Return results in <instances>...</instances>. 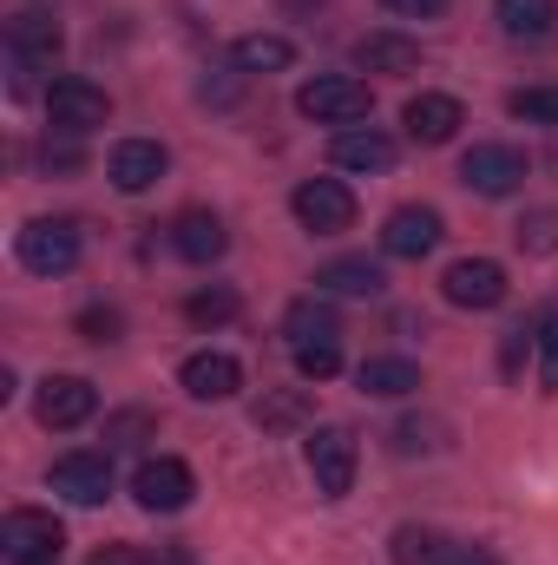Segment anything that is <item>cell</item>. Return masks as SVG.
Wrapping results in <instances>:
<instances>
[{"label":"cell","instance_id":"6da1fadb","mask_svg":"<svg viewBox=\"0 0 558 565\" xmlns=\"http://www.w3.org/2000/svg\"><path fill=\"white\" fill-rule=\"evenodd\" d=\"M296 113L315 119V126L348 132V126H362V119L375 113V93H368V79H355V73H322V79L296 86Z\"/></svg>","mask_w":558,"mask_h":565},{"label":"cell","instance_id":"7a4b0ae2","mask_svg":"<svg viewBox=\"0 0 558 565\" xmlns=\"http://www.w3.org/2000/svg\"><path fill=\"white\" fill-rule=\"evenodd\" d=\"M13 257H20V270H33V277H66V270H79L86 237H79L73 217H33V224L13 237Z\"/></svg>","mask_w":558,"mask_h":565},{"label":"cell","instance_id":"3957f363","mask_svg":"<svg viewBox=\"0 0 558 565\" xmlns=\"http://www.w3.org/2000/svg\"><path fill=\"white\" fill-rule=\"evenodd\" d=\"M302 460H309V480H315V493L322 500H348V487H355V460H362V447H355V434L348 427H309V440H302Z\"/></svg>","mask_w":558,"mask_h":565},{"label":"cell","instance_id":"277c9868","mask_svg":"<svg viewBox=\"0 0 558 565\" xmlns=\"http://www.w3.org/2000/svg\"><path fill=\"white\" fill-rule=\"evenodd\" d=\"M289 211H296V224L309 237H342L355 224V191L342 178H302L296 198H289Z\"/></svg>","mask_w":558,"mask_h":565},{"label":"cell","instance_id":"5b68a950","mask_svg":"<svg viewBox=\"0 0 558 565\" xmlns=\"http://www.w3.org/2000/svg\"><path fill=\"white\" fill-rule=\"evenodd\" d=\"M46 119H53V132H93V126H106L112 119V93L106 86H93V79H79V73H66V79H53L46 86Z\"/></svg>","mask_w":558,"mask_h":565},{"label":"cell","instance_id":"8992f818","mask_svg":"<svg viewBox=\"0 0 558 565\" xmlns=\"http://www.w3.org/2000/svg\"><path fill=\"white\" fill-rule=\"evenodd\" d=\"M132 500H139L144 513H184L197 500V473L178 454H151V460H139V473H132Z\"/></svg>","mask_w":558,"mask_h":565},{"label":"cell","instance_id":"52a82bcc","mask_svg":"<svg viewBox=\"0 0 558 565\" xmlns=\"http://www.w3.org/2000/svg\"><path fill=\"white\" fill-rule=\"evenodd\" d=\"M388 553H395V565H500L493 546L447 540V533H433V526H395Z\"/></svg>","mask_w":558,"mask_h":565},{"label":"cell","instance_id":"ba28073f","mask_svg":"<svg viewBox=\"0 0 558 565\" xmlns=\"http://www.w3.org/2000/svg\"><path fill=\"white\" fill-rule=\"evenodd\" d=\"M460 184L480 191V198H513V191L526 184V151H519V145H500V139L473 145V151L460 158Z\"/></svg>","mask_w":558,"mask_h":565},{"label":"cell","instance_id":"9c48e42d","mask_svg":"<svg viewBox=\"0 0 558 565\" xmlns=\"http://www.w3.org/2000/svg\"><path fill=\"white\" fill-rule=\"evenodd\" d=\"M46 487L73 507H106L112 493V454H60L46 467Z\"/></svg>","mask_w":558,"mask_h":565},{"label":"cell","instance_id":"30bf717a","mask_svg":"<svg viewBox=\"0 0 558 565\" xmlns=\"http://www.w3.org/2000/svg\"><path fill=\"white\" fill-rule=\"evenodd\" d=\"M33 415H40V427H86L93 415H99V388L86 382V375H46L40 382V395H33Z\"/></svg>","mask_w":558,"mask_h":565},{"label":"cell","instance_id":"8fae6325","mask_svg":"<svg viewBox=\"0 0 558 565\" xmlns=\"http://www.w3.org/2000/svg\"><path fill=\"white\" fill-rule=\"evenodd\" d=\"M440 296H447L453 309H500V302H506V270H500L493 257H460V264H447Z\"/></svg>","mask_w":558,"mask_h":565},{"label":"cell","instance_id":"7c38bea8","mask_svg":"<svg viewBox=\"0 0 558 565\" xmlns=\"http://www.w3.org/2000/svg\"><path fill=\"white\" fill-rule=\"evenodd\" d=\"M178 382H184L191 402H237L244 395V362L224 355V349H197V355H184Z\"/></svg>","mask_w":558,"mask_h":565},{"label":"cell","instance_id":"4fadbf2b","mask_svg":"<svg viewBox=\"0 0 558 565\" xmlns=\"http://www.w3.org/2000/svg\"><path fill=\"white\" fill-rule=\"evenodd\" d=\"M440 211L433 204H401V211H388V224H382V250L388 257H401V264H420L433 244H440Z\"/></svg>","mask_w":558,"mask_h":565},{"label":"cell","instance_id":"5bb4252c","mask_svg":"<svg viewBox=\"0 0 558 565\" xmlns=\"http://www.w3.org/2000/svg\"><path fill=\"white\" fill-rule=\"evenodd\" d=\"M60 46H66V33H60V20H53V13L20 7V13L7 20V60H20V66H53V60H60Z\"/></svg>","mask_w":558,"mask_h":565},{"label":"cell","instance_id":"9a60e30c","mask_svg":"<svg viewBox=\"0 0 558 565\" xmlns=\"http://www.w3.org/2000/svg\"><path fill=\"white\" fill-rule=\"evenodd\" d=\"M329 164H335V171L382 178V171H395V139H388L382 126H348V132L329 139Z\"/></svg>","mask_w":558,"mask_h":565},{"label":"cell","instance_id":"2e32d148","mask_svg":"<svg viewBox=\"0 0 558 565\" xmlns=\"http://www.w3.org/2000/svg\"><path fill=\"white\" fill-rule=\"evenodd\" d=\"M171 250H178L184 264L211 270V264L230 250V231H224L217 211H178V217H171Z\"/></svg>","mask_w":558,"mask_h":565},{"label":"cell","instance_id":"e0dca14e","mask_svg":"<svg viewBox=\"0 0 558 565\" xmlns=\"http://www.w3.org/2000/svg\"><path fill=\"white\" fill-rule=\"evenodd\" d=\"M66 546V526L53 513H33V507H13L0 520V553L7 559H40V553H60Z\"/></svg>","mask_w":558,"mask_h":565},{"label":"cell","instance_id":"ac0fdd59","mask_svg":"<svg viewBox=\"0 0 558 565\" xmlns=\"http://www.w3.org/2000/svg\"><path fill=\"white\" fill-rule=\"evenodd\" d=\"M164 171H171V151H164L158 139H119L112 145V158H106V178H112L119 191H132V198L151 191Z\"/></svg>","mask_w":558,"mask_h":565},{"label":"cell","instance_id":"d6986e66","mask_svg":"<svg viewBox=\"0 0 558 565\" xmlns=\"http://www.w3.org/2000/svg\"><path fill=\"white\" fill-rule=\"evenodd\" d=\"M401 126H408L415 145H447L460 126H466V106H460L453 93H415L408 113H401Z\"/></svg>","mask_w":558,"mask_h":565},{"label":"cell","instance_id":"ffe728a7","mask_svg":"<svg viewBox=\"0 0 558 565\" xmlns=\"http://www.w3.org/2000/svg\"><path fill=\"white\" fill-rule=\"evenodd\" d=\"M282 335H289V349H309V342H342V316H335V296H296L289 309H282Z\"/></svg>","mask_w":558,"mask_h":565},{"label":"cell","instance_id":"44dd1931","mask_svg":"<svg viewBox=\"0 0 558 565\" xmlns=\"http://www.w3.org/2000/svg\"><path fill=\"white\" fill-rule=\"evenodd\" d=\"M355 388L375 395V402H408V395H420V369L408 355H368L355 369Z\"/></svg>","mask_w":558,"mask_h":565},{"label":"cell","instance_id":"7402d4cb","mask_svg":"<svg viewBox=\"0 0 558 565\" xmlns=\"http://www.w3.org/2000/svg\"><path fill=\"white\" fill-rule=\"evenodd\" d=\"M315 289L322 296H348V302H375L388 277H382V264H368V257H335V264H322L315 270Z\"/></svg>","mask_w":558,"mask_h":565},{"label":"cell","instance_id":"603a6c76","mask_svg":"<svg viewBox=\"0 0 558 565\" xmlns=\"http://www.w3.org/2000/svg\"><path fill=\"white\" fill-rule=\"evenodd\" d=\"M493 20H500L506 40L539 46V40H552L558 33V0H493Z\"/></svg>","mask_w":558,"mask_h":565},{"label":"cell","instance_id":"cb8c5ba5","mask_svg":"<svg viewBox=\"0 0 558 565\" xmlns=\"http://www.w3.org/2000/svg\"><path fill=\"white\" fill-rule=\"evenodd\" d=\"M355 66L362 73H415L420 66V40H408V33H362L355 40Z\"/></svg>","mask_w":558,"mask_h":565},{"label":"cell","instance_id":"d4e9b609","mask_svg":"<svg viewBox=\"0 0 558 565\" xmlns=\"http://www.w3.org/2000/svg\"><path fill=\"white\" fill-rule=\"evenodd\" d=\"M230 66H237L244 79H257V73H289V66H296V46H289L282 33H244V40L230 46Z\"/></svg>","mask_w":558,"mask_h":565},{"label":"cell","instance_id":"484cf974","mask_svg":"<svg viewBox=\"0 0 558 565\" xmlns=\"http://www.w3.org/2000/svg\"><path fill=\"white\" fill-rule=\"evenodd\" d=\"M244 302H237V289L230 282H211V289H197V296H184V316L197 322V329H217V322H230Z\"/></svg>","mask_w":558,"mask_h":565},{"label":"cell","instance_id":"4316f807","mask_svg":"<svg viewBox=\"0 0 558 565\" xmlns=\"http://www.w3.org/2000/svg\"><path fill=\"white\" fill-rule=\"evenodd\" d=\"M506 113L526 119V126H558V86H519L506 99Z\"/></svg>","mask_w":558,"mask_h":565},{"label":"cell","instance_id":"83f0119b","mask_svg":"<svg viewBox=\"0 0 558 565\" xmlns=\"http://www.w3.org/2000/svg\"><path fill=\"white\" fill-rule=\"evenodd\" d=\"M513 237H519V250H526V257H552V250H558V211H526Z\"/></svg>","mask_w":558,"mask_h":565},{"label":"cell","instance_id":"f1b7e54d","mask_svg":"<svg viewBox=\"0 0 558 565\" xmlns=\"http://www.w3.org/2000/svg\"><path fill=\"white\" fill-rule=\"evenodd\" d=\"M289 355H296V375H302V382L342 375V342H309V349H289Z\"/></svg>","mask_w":558,"mask_h":565},{"label":"cell","instance_id":"f546056e","mask_svg":"<svg viewBox=\"0 0 558 565\" xmlns=\"http://www.w3.org/2000/svg\"><path fill=\"white\" fill-rule=\"evenodd\" d=\"M151 415H144V408H126V415H106V454H112V447H139V440H151Z\"/></svg>","mask_w":558,"mask_h":565},{"label":"cell","instance_id":"4dcf8cb0","mask_svg":"<svg viewBox=\"0 0 558 565\" xmlns=\"http://www.w3.org/2000/svg\"><path fill=\"white\" fill-rule=\"evenodd\" d=\"M86 342H119V329H126V316L112 309V302H93V309H79V322H73Z\"/></svg>","mask_w":558,"mask_h":565},{"label":"cell","instance_id":"1f68e13d","mask_svg":"<svg viewBox=\"0 0 558 565\" xmlns=\"http://www.w3.org/2000/svg\"><path fill=\"white\" fill-rule=\"evenodd\" d=\"M302 415H309V395H296V388H289V395H270V402L257 408V427H296Z\"/></svg>","mask_w":558,"mask_h":565},{"label":"cell","instance_id":"d6a6232c","mask_svg":"<svg viewBox=\"0 0 558 565\" xmlns=\"http://www.w3.org/2000/svg\"><path fill=\"white\" fill-rule=\"evenodd\" d=\"M197 99H204V106H237V99H244V73H237V66H230V73H204V79H197Z\"/></svg>","mask_w":558,"mask_h":565},{"label":"cell","instance_id":"836d02e7","mask_svg":"<svg viewBox=\"0 0 558 565\" xmlns=\"http://www.w3.org/2000/svg\"><path fill=\"white\" fill-rule=\"evenodd\" d=\"M433 434H447V422H401L395 427V454H433L440 447Z\"/></svg>","mask_w":558,"mask_h":565},{"label":"cell","instance_id":"e575fe53","mask_svg":"<svg viewBox=\"0 0 558 565\" xmlns=\"http://www.w3.org/2000/svg\"><path fill=\"white\" fill-rule=\"evenodd\" d=\"M533 335H539V355H546L539 382H546V395H558V316H552V309L539 316V329H533Z\"/></svg>","mask_w":558,"mask_h":565},{"label":"cell","instance_id":"d590c367","mask_svg":"<svg viewBox=\"0 0 558 565\" xmlns=\"http://www.w3.org/2000/svg\"><path fill=\"white\" fill-rule=\"evenodd\" d=\"M382 7H388L395 20H433V13H447L453 0H382Z\"/></svg>","mask_w":558,"mask_h":565},{"label":"cell","instance_id":"8d00e7d4","mask_svg":"<svg viewBox=\"0 0 558 565\" xmlns=\"http://www.w3.org/2000/svg\"><path fill=\"white\" fill-rule=\"evenodd\" d=\"M93 565H144V553H139V546H99Z\"/></svg>","mask_w":558,"mask_h":565},{"label":"cell","instance_id":"74e56055","mask_svg":"<svg viewBox=\"0 0 558 565\" xmlns=\"http://www.w3.org/2000/svg\"><path fill=\"white\" fill-rule=\"evenodd\" d=\"M40 158H46V171H73V164H79V151H73V145H53V139H46Z\"/></svg>","mask_w":558,"mask_h":565},{"label":"cell","instance_id":"f35d334b","mask_svg":"<svg viewBox=\"0 0 558 565\" xmlns=\"http://www.w3.org/2000/svg\"><path fill=\"white\" fill-rule=\"evenodd\" d=\"M289 13H315V7H329V0H282Z\"/></svg>","mask_w":558,"mask_h":565},{"label":"cell","instance_id":"ab89813d","mask_svg":"<svg viewBox=\"0 0 558 565\" xmlns=\"http://www.w3.org/2000/svg\"><path fill=\"white\" fill-rule=\"evenodd\" d=\"M7 565H60V553H40V559H7Z\"/></svg>","mask_w":558,"mask_h":565}]
</instances>
